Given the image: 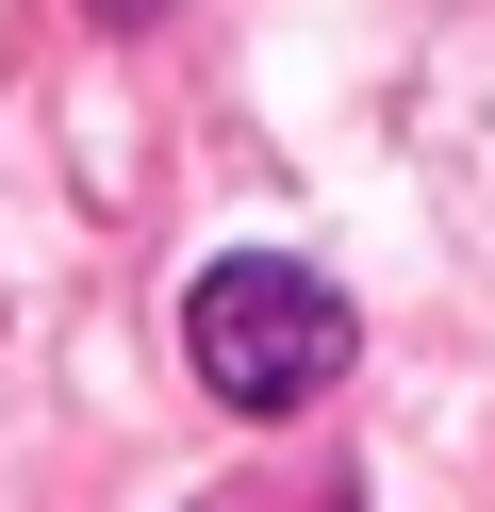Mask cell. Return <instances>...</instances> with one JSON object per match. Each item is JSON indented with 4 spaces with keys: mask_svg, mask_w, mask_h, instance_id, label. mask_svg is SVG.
I'll use <instances>...</instances> for the list:
<instances>
[{
    "mask_svg": "<svg viewBox=\"0 0 495 512\" xmlns=\"http://www.w3.org/2000/svg\"><path fill=\"white\" fill-rule=\"evenodd\" d=\"M182 347H198V380H215L231 413H297V397L347 380V298H330L314 265H281V248H231V265H198Z\"/></svg>",
    "mask_w": 495,
    "mask_h": 512,
    "instance_id": "1",
    "label": "cell"
},
{
    "mask_svg": "<svg viewBox=\"0 0 495 512\" xmlns=\"http://www.w3.org/2000/svg\"><path fill=\"white\" fill-rule=\"evenodd\" d=\"M99 17H149V0H99Z\"/></svg>",
    "mask_w": 495,
    "mask_h": 512,
    "instance_id": "2",
    "label": "cell"
}]
</instances>
